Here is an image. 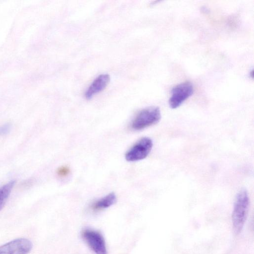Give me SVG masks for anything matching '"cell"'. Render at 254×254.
Returning a JSON list of instances; mask_svg holds the SVG:
<instances>
[{"label":"cell","instance_id":"obj_1","mask_svg":"<svg viewBox=\"0 0 254 254\" xmlns=\"http://www.w3.org/2000/svg\"><path fill=\"white\" fill-rule=\"evenodd\" d=\"M250 205L249 194L245 189L237 193L232 212L233 229L235 234L241 233L246 221Z\"/></svg>","mask_w":254,"mask_h":254},{"label":"cell","instance_id":"obj_2","mask_svg":"<svg viewBox=\"0 0 254 254\" xmlns=\"http://www.w3.org/2000/svg\"><path fill=\"white\" fill-rule=\"evenodd\" d=\"M161 117V112L158 107H147L138 113L131 124V127L134 130L142 129L157 124Z\"/></svg>","mask_w":254,"mask_h":254},{"label":"cell","instance_id":"obj_3","mask_svg":"<svg viewBox=\"0 0 254 254\" xmlns=\"http://www.w3.org/2000/svg\"><path fill=\"white\" fill-rule=\"evenodd\" d=\"M193 93V86L190 81L181 83L173 88L169 104L172 109L180 107Z\"/></svg>","mask_w":254,"mask_h":254},{"label":"cell","instance_id":"obj_4","mask_svg":"<svg viewBox=\"0 0 254 254\" xmlns=\"http://www.w3.org/2000/svg\"><path fill=\"white\" fill-rule=\"evenodd\" d=\"M81 236L95 254H107L105 241L100 232L91 229H85L82 231Z\"/></svg>","mask_w":254,"mask_h":254},{"label":"cell","instance_id":"obj_5","mask_svg":"<svg viewBox=\"0 0 254 254\" xmlns=\"http://www.w3.org/2000/svg\"><path fill=\"white\" fill-rule=\"evenodd\" d=\"M153 146L152 140L143 137L134 144L126 153L125 157L128 161H136L145 158Z\"/></svg>","mask_w":254,"mask_h":254},{"label":"cell","instance_id":"obj_6","mask_svg":"<svg viewBox=\"0 0 254 254\" xmlns=\"http://www.w3.org/2000/svg\"><path fill=\"white\" fill-rule=\"evenodd\" d=\"M32 243L26 238H18L0 246V254H28Z\"/></svg>","mask_w":254,"mask_h":254},{"label":"cell","instance_id":"obj_7","mask_svg":"<svg viewBox=\"0 0 254 254\" xmlns=\"http://www.w3.org/2000/svg\"><path fill=\"white\" fill-rule=\"evenodd\" d=\"M110 81V76L108 74H102L97 77L87 89L85 96L91 99L94 95L103 91Z\"/></svg>","mask_w":254,"mask_h":254},{"label":"cell","instance_id":"obj_8","mask_svg":"<svg viewBox=\"0 0 254 254\" xmlns=\"http://www.w3.org/2000/svg\"><path fill=\"white\" fill-rule=\"evenodd\" d=\"M116 201V196L111 192L97 200L91 205V209L93 211H99L107 208L114 204Z\"/></svg>","mask_w":254,"mask_h":254},{"label":"cell","instance_id":"obj_9","mask_svg":"<svg viewBox=\"0 0 254 254\" xmlns=\"http://www.w3.org/2000/svg\"><path fill=\"white\" fill-rule=\"evenodd\" d=\"M15 182L12 180L0 187V210L4 207Z\"/></svg>","mask_w":254,"mask_h":254},{"label":"cell","instance_id":"obj_10","mask_svg":"<svg viewBox=\"0 0 254 254\" xmlns=\"http://www.w3.org/2000/svg\"><path fill=\"white\" fill-rule=\"evenodd\" d=\"M11 125L6 123L0 127V136L4 135L9 132L11 130Z\"/></svg>","mask_w":254,"mask_h":254},{"label":"cell","instance_id":"obj_11","mask_svg":"<svg viewBox=\"0 0 254 254\" xmlns=\"http://www.w3.org/2000/svg\"><path fill=\"white\" fill-rule=\"evenodd\" d=\"M70 172L69 168L67 166H62L59 168L57 170V173L61 177H65L67 176Z\"/></svg>","mask_w":254,"mask_h":254}]
</instances>
